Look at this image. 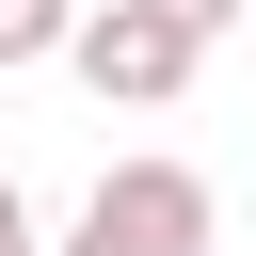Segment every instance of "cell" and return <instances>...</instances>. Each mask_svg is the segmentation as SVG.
I'll return each mask as SVG.
<instances>
[{
	"instance_id": "6da1fadb",
	"label": "cell",
	"mask_w": 256,
	"mask_h": 256,
	"mask_svg": "<svg viewBox=\"0 0 256 256\" xmlns=\"http://www.w3.org/2000/svg\"><path fill=\"white\" fill-rule=\"evenodd\" d=\"M64 256H208V176L192 160H112L64 224Z\"/></svg>"
},
{
	"instance_id": "7a4b0ae2",
	"label": "cell",
	"mask_w": 256,
	"mask_h": 256,
	"mask_svg": "<svg viewBox=\"0 0 256 256\" xmlns=\"http://www.w3.org/2000/svg\"><path fill=\"white\" fill-rule=\"evenodd\" d=\"M64 64H80V80L112 96V112H160V96H192V64H208V48H192L176 16H144V0H96Z\"/></svg>"
},
{
	"instance_id": "3957f363",
	"label": "cell",
	"mask_w": 256,
	"mask_h": 256,
	"mask_svg": "<svg viewBox=\"0 0 256 256\" xmlns=\"http://www.w3.org/2000/svg\"><path fill=\"white\" fill-rule=\"evenodd\" d=\"M96 0H0V64H64Z\"/></svg>"
},
{
	"instance_id": "277c9868",
	"label": "cell",
	"mask_w": 256,
	"mask_h": 256,
	"mask_svg": "<svg viewBox=\"0 0 256 256\" xmlns=\"http://www.w3.org/2000/svg\"><path fill=\"white\" fill-rule=\"evenodd\" d=\"M0 256H64V240L32 224V192H16V176H0Z\"/></svg>"
},
{
	"instance_id": "5b68a950",
	"label": "cell",
	"mask_w": 256,
	"mask_h": 256,
	"mask_svg": "<svg viewBox=\"0 0 256 256\" xmlns=\"http://www.w3.org/2000/svg\"><path fill=\"white\" fill-rule=\"evenodd\" d=\"M144 16H176V32L208 48V32H224V16H256V0H144Z\"/></svg>"
}]
</instances>
